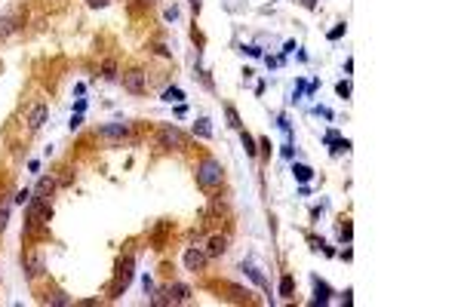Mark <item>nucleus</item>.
Returning a JSON list of instances; mask_svg holds the SVG:
<instances>
[{
    "mask_svg": "<svg viewBox=\"0 0 461 307\" xmlns=\"http://www.w3.org/2000/svg\"><path fill=\"white\" fill-rule=\"evenodd\" d=\"M197 185L203 190H215V188H222L225 185V169L218 160H203L197 163Z\"/></svg>",
    "mask_w": 461,
    "mask_h": 307,
    "instance_id": "obj_1",
    "label": "nucleus"
},
{
    "mask_svg": "<svg viewBox=\"0 0 461 307\" xmlns=\"http://www.w3.org/2000/svg\"><path fill=\"white\" fill-rule=\"evenodd\" d=\"M132 270H135V258H132V255L120 258V264H117V277H114V286H111V298H117V295H123L126 289H129V283H132Z\"/></svg>",
    "mask_w": 461,
    "mask_h": 307,
    "instance_id": "obj_2",
    "label": "nucleus"
},
{
    "mask_svg": "<svg viewBox=\"0 0 461 307\" xmlns=\"http://www.w3.org/2000/svg\"><path fill=\"white\" fill-rule=\"evenodd\" d=\"M157 142L163 144V147H172V151H184V147H188V135H184L179 126H172V123H169V126H163V129L157 132Z\"/></svg>",
    "mask_w": 461,
    "mask_h": 307,
    "instance_id": "obj_3",
    "label": "nucleus"
},
{
    "mask_svg": "<svg viewBox=\"0 0 461 307\" xmlns=\"http://www.w3.org/2000/svg\"><path fill=\"white\" fill-rule=\"evenodd\" d=\"M123 89L126 93H132V95H142L145 89H148V80H145V71L142 68H129V71H123Z\"/></svg>",
    "mask_w": 461,
    "mask_h": 307,
    "instance_id": "obj_4",
    "label": "nucleus"
},
{
    "mask_svg": "<svg viewBox=\"0 0 461 307\" xmlns=\"http://www.w3.org/2000/svg\"><path fill=\"white\" fill-rule=\"evenodd\" d=\"M99 139H105V142H123V139H129V123H108V126L99 129Z\"/></svg>",
    "mask_w": 461,
    "mask_h": 307,
    "instance_id": "obj_5",
    "label": "nucleus"
},
{
    "mask_svg": "<svg viewBox=\"0 0 461 307\" xmlns=\"http://www.w3.org/2000/svg\"><path fill=\"white\" fill-rule=\"evenodd\" d=\"M46 117H50L46 105H31V111H28V129H31V132H37L43 123H46Z\"/></svg>",
    "mask_w": 461,
    "mask_h": 307,
    "instance_id": "obj_6",
    "label": "nucleus"
},
{
    "mask_svg": "<svg viewBox=\"0 0 461 307\" xmlns=\"http://www.w3.org/2000/svg\"><path fill=\"white\" fill-rule=\"evenodd\" d=\"M43 274V258H40V252H28L25 255V277L28 280H37Z\"/></svg>",
    "mask_w": 461,
    "mask_h": 307,
    "instance_id": "obj_7",
    "label": "nucleus"
},
{
    "mask_svg": "<svg viewBox=\"0 0 461 307\" xmlns=\"http://www.w3.org/2000/svg\"><path fill=\"white\" fill-rule=\"evenodd\" d=\"M166 298H169V304H184L191 298V289L184 283H172V286H166Z\"/></svg>",
    "mask_w": 461,
    "mask_h": 307,
    "instance_id": "obj_8",
    "label": "nucleus"
},
{
    "mask_svg": "<svg viewBox=\"0 0 461 307\" xmlns=\"http://www.w3.org/2000/svg\"><path fill=\"white\" fill-rule=\"evenodd\" d=\"M184 267L194 270V274L203 270L206 267V252H200V249H188V252H184Z\"/></svg>",
    "mask_w": 461,
    "mask_h": 307,
    "instance_id": "obj_9",
    "label": "nucleus"
},
{
    "mask_svg": "<svg viewBox=\"0 0 461 307\" xmlns=\"http://www.w3.org/2000/svg\"><path fill=\"white\" fill-rule=\"evenodd\" d=\"M52 190H55V178H52V175H43V178L37 181V188H34V197H37V200H46V203H50V197H52Z\"/></svg>",
    "mask_w": 461,
    "mask_h": 307,
    "instance_id": "obj_10",
    "label": "nucleus"
},
{
    "mask_svg": "<svg viewBox=\"0 0 461 307\" xmlns=\"http://www.w3.org/2000/svg\"><path fill=\"white\" fill-rule=\"evenodd\" d=\"M225 249H228V236H212L209 249H206V258H222Z\"/></svg>",
    "mask_w": 461,
    "mask_h": 307,
    "instance_id": "obj_11",
    "label": "nucleus"
},
{
    "mask_svg": "<svg viewBox=\"0 0 461 307\" xmlns=\"http://www.w3.org/2000/svg\"><path fill=\"white\" fill-rule=\"evenodd\" d=\"M194 135H197V139H212L209 120H197V123H194Z\"/></svg>",
    "mask_w": 461,
    "mask_h": 307,
    "instance_id": "obj_12",
    "label": "nucleus"
},
{
    "mask_svg": "<svg viewBox=\"0 0 461 307\" xmlns=\"http://www.w3.org/2000/svg\"><path fill=\"white\" fill-rule=\"evenodd\" d=\"M13 31H16V19L13 16H3V19H0V37H9Z\"/></svg>",
    "mask_w": 461,
    "mask_h": 307,
    "instance_id": "obj_13",
    "label": "nucleus"
},
{
    "mask_svg": "<svg viewBox=\"0 0 461 307\" xmlns=\"http://www.w3.org/2000/svg\"><path fill=\"white\" fill-rule=\"evenodd\" d=\"M163 101H176V105H181V101H184V93H181L179 86H169L166 93H163Z\"/></svg>",
    "mask_w": 461,
    "mask_h": 307,
    "instance_id": "obj_14",
    "label": "nucleus"
},
{
    "mask_svg": "<svg viewBox=\"0 0 461 307\" xmlns=\"http://www.w3.org/2000/svg\"><path fill=\"white\" fill-rule=\"evenodd\" d=\"M102 77H105V80H117V62H114V59L105 62V68H102Z\"/></svg>",
    "mask_w": 461,
    "mask_h": 307,
    "instance_id": "obj_15",
    "label": "nucleus"
},
{
    "mask_svg": "<svg viewBox=\"0 0 461 307\" xmlns=\"http://www.w3.org/2000/svg\"><path fill=\"white\" fill-rule=\"evenodd\" d=\"M292 289H295V280L292 277H283L280 280V295H283V298H292Z\"/></svg>",
    "mask_w": 461,
    "mask_h": 307,
    "instance_id": "obj_16",
    "label": "nucleus"
},
{
    "mask_svg": "<svg viewBox=\"0 0 461 307\" xmlns=\"http://www.w3.org/2000/svg\"><path fill=\"white\" fill-rule=\"evenodd\" d=\"M314 292H317V301H320V304H326V301H329V286H326V283H320V280H317V283H314Z\"/></svg>",
    "mask_w": 461,
    "mask_h": 307,
    "instance_id": "obj_17",
    "label": "nucleus"
},
{
    "mask_svg": "<svg viewBox=\"0 0 461 307\" xmlns=\"http://www.w3.org/2000/svg\"><path fill=\"white\" fill-rule=\"evenodd\" d=\"M225 114H228V126H230V129H240V114L230 108V105H225Z\"/></svg>",
    "mask_w": 461,
    "mask_h": 307,
    "instance_id": "obj_18",
    "label": "nucleus"
},
{
    "mask_svg": "<svg viewBox=\"0 0 461 307\" xmlns=\"http://www.w3.org/2000/svg\"><path fill=\"white\" fill-rule=\"evenodd\" d=\"M243 274H249V277H252V283H258V286H261V289H268V283H264V277L258 274V270H256V267H249V264H243Z\"/></svg>",
    "mask_w": 461,
    "mask_h": 307,
    "instance_id": "obj_19",
    "label": "nucleus"
},
{
    "mask_svg": "<svg viewBox=\"0 0 461 307\" xmlns=\"http://www.w3.org/2000/svg\"><path fill=\"white\" fill-rule=\"evenodd\" d=\"M46 304H71V298L65 292H52V295H46Z\"/></svg>",
    "mask_w": 461,
    "mask_h": 307,
    "instance_id": "obj_20",
    "label": "nucleus"
},
{
    "mask_svg": "<svg viewBox=\"0 0 461 307\" xmlns=\"http://www.w3.org/2000/svg\"><path fill=\"white\" fill-rule=\"evenodd\" d=\"M243 147H246V154H249V157H256V154H258V147H256V139H252L249 132H243Z\"/></svg>",
    "mask_w": 461,
    "mask_h": 307,
    "instance_id": "obj_21",
    "label": "nucleus"
},
{
    "mask_svg": "<svg viewBox=\"0 0 461 307\" xmlns=\"http://www.w3.org/2000/svg\"><path fill=\"white\" fill-rule=\"evenodd\" d=\"M292 172H295V178H298V181H310V175H314V172H310L307 166H295Z\"/></svg>",
    "mask_w": 461,
    "mask_h": 307,
    "instance_id": "obj_22",
    "label": "nucleus"
},
{
    "mask_svg": "<svg viewBox=\"0 0 461 307\" xmlns=\"http://www.w3.org/2000/svg\"><path fill=\"white\" fill-rule=\"evenodd\" d=\"M6 218H9V200H3V203H0V231L6 227Z\"/></svg>",
    "mask_w": 461,
    "mask_h": 307,
    "instance_id": "obj_23",
    "label": "nucleus"
},
{
    "mask_svg": "<svg viewBox=\"0 0 461 307\" xmlns=\"http://www.w3.org/2000/svg\"><path fill=\"white\" fill-rule=\"evenodd\" d=\"M31 197H34V190H28V188H25V190H19V194H16V203H28Z\"/></svg>",
    "mask_w": 461,
    "mask_h": 307,
    "instance_id": "obj_24",
    "label": "nucleus"
},
{
    "mask_svg": "<svg viewBox=\"0 0 461 307\" xmlns=\"http://www.w3.org/2000/svg\"><path fill=\"white\" fill-rule=\"evenodd\" d=\"M154 304H169V298H166V289L163 292H154V298H151Z\"/></svg>",
    "mask_w": 461,
    "mask_h": 307,
    "instance_id": "obj_25",
    "label": "nucleus"
},
{
    "mask_svg": "<svg viewBox=\"0 0 461 307\" xmlns=\"http://www.w3.org/2000/svg\"><path fill=\"white\" fill-rule=\"evenodd\" d=\"M341 34H344V25H335V28H332V31H329V40H338V37H341Z\"/></svg>",
    "mask_w": 461,
    "mask_h": 307,
    "instance_id": "obj_26",
    "label": "nucleus"
},
{
    "mask_svg": "<svg viewBox=\"0 0 461 307\" xmlns=\"http://www.w3.org/2000/svg\"><path fill=\"white\" fill-rule=\"evenodd\" d=\"M80 126H83V114H74L71 117V129H80Z\"/></svg>",
    "mask_w": 461,
    "mask_h": 307,
    "instance_id": "obj_27",
    "label": "nucleus"
},
{
    "mask_svg": "<svg viewBox=\"0 0 461 307\" xmlns=\"http://www.w3.org/2000/svg\"><path fill=\"white\" fill-rule=\"evenodd\" d=\"M335 89H338V95H341V98H348V95H351V86H348V83H338Z\"/></svg>",
    "mask_w": 461,
    "mask_h": 307,
    "instance_id": "obj_28",
    "label": "nucleus"
},
{
    "mask_svg": "<svg viewBox=\"0 0 461 307\" xmlns=\"http://www.w3.org/2000/svg\"><path fill=\"white\" fill-rule=\"evenodd\" d=\"M86 3H89L92 9H102V6H108V0H86Z\"/></svg>",
    "mask_w": 461,
    "mask_h": 307,
    "instance_id": "obj_29",
    "label": "nucleus"
},
{
    "mask_svg": "<svg viewBox=\"0 0 461 307\" xmlns=\"http://www.w3.org/2000/svg\"><path fill=\"white\" fill-rule=\"evenodd\" d=\"M166 19H169V22L179 19V6H169V9H166Z\"/></svg>",
    "mask_w": 461,
    "mask_h": 307,
    "instance_id": "obj_30",
    "label": "nucleus"
},
{
    "mask_svg": "<svg viewBox=\"0 0 461 307\" xmlns=\"http://www.w3.org/2000/svg\"><path fill=\"white\" fill-rule=\"evenodd\" d=\"M200 3H203V0H191V9H194V13L200 9Z\"/></svg>",
    "mask_w": 461,
    "mask_h": 307,
    "instance_id": "obj_31",
    "label": "nucleus"
}]
</instances>
